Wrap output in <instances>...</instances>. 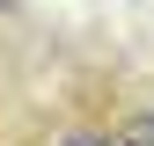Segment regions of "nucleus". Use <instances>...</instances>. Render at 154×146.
Returning a JSON list of instances; mask_svg holds the SVG:
<instances>
[{
  "label": "nucleus",
  "mask_w": 154,
  "mask_h": 146,
  "mask_svg": "<svg viewBox=\"0 0 154 146\" xmlns=\"http://www.w3.org/2000/svg\"><path fill=\"white\" fill-rule=\"evenodd\" d=\"M125 146H154V117H132L125 124Z\"/></svg>",
  "instance_id": "1"
}]
</instances>
